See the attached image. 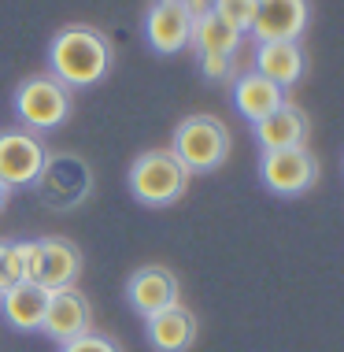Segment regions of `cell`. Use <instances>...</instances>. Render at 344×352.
<instances>
[{
	"mask_svg": "<svg viewBox=\"0 0 344 352\" xmlns=\"http://www.w3.org/2000/svg\"><path fill=\"white\" fill-rule=\"evenodd\" d=\"M115 63V49L108 41V34L97 26H63L60 34L49 41V74L60 78L67 89H85L97 85L100 78H108Z\"/></svg>",
	"mask_w": 344,
	"mask_h": 352,
	"instance_id": "obj_1",
	"label": "cell"
},
{
	"mask_svg": "<svg viewBox=\"0 0 344 352\" xmlns=\"http://www.w3.org/2000/svg\"><path fill=\"white\" fill-rule=\"evenodd\" d=\"M189 170L170 148H148L130 164V197L145 208H170L185 197L189 189Z\"/></svg>",
	"mask_w": 344,
	"mask_h": 352,
	"instance_id": "obj_2",
	"label": "cell"
},
{
	"mask_svg": "<svg viewBox=\"0 0 344 352\" xmlns=\"http://www.w3.org/2000/svg\"><path fill=\"white\" fill-rule=\"evenodd\" d=\"M229 126L215 116H185L174 126L170 152L181 160L189 175H211L229 160Z\"/></svg>",
	"mask_w": 344,
	"mask_h": 352,
	"instance_id": "obj_3",
	"label": "cell"
},
{
	"mask_svg": "<svg viewBox=\"0 0 344 352\" xmlns=\"http://www.w3.org/2000/svg\"><path fill=\"white\" fill-rule=\"evenodd\" d=\"M12 111L30 134H49L71 119V89L52 74H30L15 85Z\"/></svg>",
	"mask_w": 344,
	"mask_h": 352,
	"instance_id": "obj_4",
	"label": "cell"
},
{
	"mask_svg": "<svg viewBox=\"0 0 344 352\" xmlns=\"http://www.w3.org/2000/svg\"><path fill=\"white\" fill-rule=\"evenodd\" d=\"M82 274V249L67 237H34L26 241V282L41 289H67Z\"/></svg>",
	"mask_w": 344,
	"mask_h": 352,
	"instance_id": "obj_5",
	"label": "cell"
},
{
	"mask_svg": "<svg viewBox=\"0 0 344 352\" xmlns=\"http://www.w3.org/2000/svg\"><path fill=\"white\" fill-rule=\"evenodd\" d=\"M34 189L49 208H78L93 189V170L74 152H56V156L49 152L45 170L34 182Z\"/></svg>",
	"mask_w": 344,
	"mask_h": 352,
	"instance_id": "obj_6",
	"label": "cell"
},
{
	"mask_svg": "<svg viewBox=\"0 0 344 352\" xmlns=\"http://www.w3.org/2000/svg\"><path fill=\"white\" fill-rule=\"evenodd\" d=\"M260 178L271 193L278 197H300L319 182V156L308 145L296 148H271L260 160Z\"/></svg>",
	"mask_w": 344,
	"mask_h": 352,
	"instance_id": "obj_7",
	"label": "cell"
},
{
	"mask_svg": "<svg viewBox=\"0 0 344 352\" xmlns=\"http://www.w3.org/2000/svg\"><path fill=\"white\" fill-rule=\"evenodd\" d=\"M49 148H45L41 134L30 130H0V182L12 189H30L45 170Z\"/></svg>",
	"mask_w": 344,
	"mask_h": 352,
	"instance_id": "obj_8",
	"label": "cell"
},
{
	"mask_svg": "<svg viewBox=\"0 0 344 352\" xmlns=\"http://www.w3.org/2000/svg\"><path fill=\"white\" fill-rule=\"evenodd\" d=\"M93 330V304L78 285H67V289H52L49 304H45V319H41V334L52 338L56 345L82 338Z\"/></svg>",
	"mask_w": 344,
	"mask_h": 352,
	"instance_id": "obj_9",
	"label": "cell"
},
{
	"mask_svg": "<svg viewBox=\"0 0 344 352\" xmlns=\"http://www.w3.org/2000/svg\"><path fill=\"white\" fill-rule=\"evenodd\" d=\"M193 37V15L185 12L181 0H152L145 12V41L159 56H178L189 49Z\"/></svg>",
	"mask_w": 344,
	"mask_h": 352,
	"instance_id": "obj_10",
	"label": "cell"
},
{
	"mask_svg": "<svg viewBox=\"0 0 344 352\" xmlns=\"http://www.w3.org/2000/svg\"><path fill=\"white\" fill-rule=\"evenodd\" d=\"M126 300L141 319H148V316H156V311H163V308L181 300V282L170 267L148 263V267H137L126 278Z\"/></svg>",
	"mask_w": 344,
	"mask_h": 352,
	"instance_id": "obj_11",
	"label": "cell"
},
{
	"mask_svg": "<svg viewBox=\"0 0 344 352\" xmlns=\"http://www.w3.org/2000/svg\"><path fill=\"white\" fill-rule=\"evenodd\" d=\"M311 8L308 0H255V23L252 37L255 41H300L308 30Z\"/></svg>",
	"mask_w": 344,
	"mask_h": 352,
	"instance_id": "obj_12",
	"label": "cell"
},
{
	"mask_svg": "<svg viewBox=\"0 0 344 352\" xmlns=\"http://www.w3.org/2000/svg\"><path fill=\"white\" fill-rule=\"evenodd\" d=\"M145 334L156 352H189V345L196 341V316L178 300L145 319Z\"/></svg>",
	"mask_w": 344,
	"mask_h": 352,
	"instance_id": "obj_13",
	"label": "cell"
},
{
	"mask_svg": "<svg viewBox=\"0 0 344 352\" xmlns=\"http://www.w3.org/2000/svg\"><path fill=\"white\" fill-rule=\"evenodd\" d=\"M252 130H255L260 148L271 152V148H296V145H303L308 134H311V122H308V116H303L296 104L285 100L282 108L271 111V116H263L260 122H252Z\"/></svg>",
	"mask_w": 344,
	"mask_h": 352,
	"instance_id": "obj_14",
	"label": "cell"
},
{
	"mask_svg": "<svg viewBox=\"0 0 344 352\" xmlns=\"http://www.w3.org/2000/svg\"><path fill=\"white\" fill-rule=\"evenodd\" d=\"M282 104H285V89L274 85L271 78H263L260 71H244L233 78V108L248 122H260L274 108H282Z\"/></svg>",
	"mask_w": 344,
	"mask_h": 352,
	"instance_id": "obj_15",
	"label": "cell"
},
{
	"mask_svg": "<svg viewBox=\"0 0 344 352\" xmlns=\"http://www.w3.org/2000/svg\"><path fill=\"white\" fill-rule=\"evenodd\" d=\"M303 67H308V60H303L300 41H263L255 49V71L263 78H271L274 85H282V89L300 82Z\"/></svg>",
	"mask_w": 344,
	"mask_h": 352,
	"instance_id": "obj_16",
	"label": "cell"
},
{
	"mask_svg": "<svg viewBox=\"0 0 344 352\" xmlns=\"http://www.w3.org/2000/svg\"><path fill=\"white\" fill-rule=\"evenodd\" d=\"M45 304H49V289L34 282H19L8 293H0V311L15 330H41Z\"/></svg>",
	"mask_w": 344,
	"mask_h": 352,
	"instance_id": "obj_17",
	"label": "cell"
},
{
	"mask_svg": "<svg viewBox=\"0 0 344 352\" xmlns=\"http://www.w3.org/2000/svg\"><path fill=\"white\" fill-rule=\"evenodd\" d=\"M244 34H237L226 19H218L215 12L193 19V37H189V49L196 56H237Z\"/></svg>",
	"mask_w": 344,
	"mask_h": 352,
	"instance_id": "obj_18",
	"label": "cell"
},
{
	"mask_svg": "<svg viewBox=\"0 0 344 352\" xmlns=\"http://www.w3.org/2000/svg\"><path fill=\"white\" fill-rule=\"evenodd\" d=\"M26 282V241H0V293Z\"/></svg>",
	"mask_w": 344,
	"mask_h": 352,
	"instance_id": "obj_19",
	"label": "cell"
},
{
	"mask_svg": "<svg viewBox=\"0 0 344 352\" xmlns=\"http://www.w3.org/2000/svg\"><path fill=\"white\" fill-rule=\"evenodd\" d=\"M215 15L226 19L237 34H252L255 23V0H215Z\"/></svg>",
	"mask_w": 344,
	"mask_h": 352,
	"instance_id": "obj_20",
	"label": "cell"
},
{
	"mask_svg": "<svg viewBox=\"0 0 344 352\" xmlns=\"http://www.w3.org/2000/svg\"><path fill=\"white\" fill-rule=\"evenodd\" d=\"M60 352H122V345H119L115 338H108V334H97V330H89V334L67 341Z\"/></svg>",
	"mask_w": 344,
	"mask_h": 352,
	"instance_id": "obj_21",
	"label": "cell"
},
{
	"mask_svg": "<svg viewBox=\"0 0 344 352\" xmlns=\"http://www.w3.org/2000/svg\"><path fill=\"white\" fill-rule=\"evenodd\" d=\"M196 67L207 82H226V78H233L237 56H196Z\"/></svg>",
	"mask_w": 344,
	"mask_h": 352,
	"instance_id": "obj_22",
	"label": "cell"
},
{
	"mask_svg": "<svg viewBox=\"0 0 344 352\" xmlns=\"http://www.w3.org/2000/svg\"><path fill=\"white\" fill-rule=\"evenodd\" d=\"M181 4H185V12L193 15V19L207 15V12H215V0H181Z\"/></svg>",
	"mask_w": 344,
	"mask_h": 352,
	"instance_id": "obj_23",
	"label": "cell"
},
{
	"mask_svg": "<svg viewBox=\"0 0 344 352\" xmlns=\"http://www.w3.org/2000/svg\"><path fill=\"white\" fill-rule=\"evenodd\" d=\"M4 204H8V186L0 182V212H4Z\"/></svg>",
	"mask_w": 344,
	"mask_h": 352,
	"instance_id": "obj_24",
	"label": "cell"
}]
</instances>
